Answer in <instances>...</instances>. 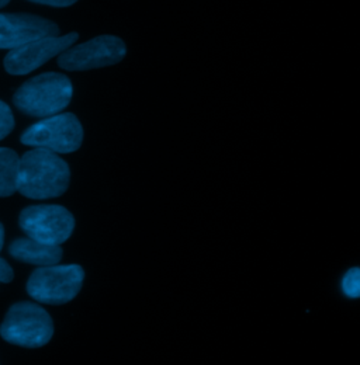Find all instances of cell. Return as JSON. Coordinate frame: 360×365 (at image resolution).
<instances>
[{"mask_svg":"<svg viewBox=\"0 0 360 365\" xmlns=\"http://www.w3.org/2000/svg\"><path fill=\"white\" fill-rule=\"evenodd\" d=\"M69 182L68 163L51 150L34 148L20 158L17 191L27 198H56L68 190Z\"/></svg>","mask_w":360,"mask_h":365,"instance_id":"6da1fadb","label":"cell"},{"mask_svg":"<svg viewBox=\"0 0 360 365\" xmlns=\"http://www.w3.org/2000/svg\"><path fill=\"white\" fill-rule=\"evenodd\" d=\"M72 94V82L65 75L46 72L20 86L13 96V103L27 115L46 118L65 110Z\"/></svg>","mask_w":360,"mask_h":365,"instance_id":"7a4b0ae2","label":"cell"},{"mask_svg":"<svg viewBox=\"0 0 360 365\" xmlns=\"http://www.w3.org/2000/svg\"><path fill=\"white\" fill-rule=\"evenodd\" d=\"M0 336L10 344L26 349L43 347L54 336V322L37 304H14L0 326Z\"/></svg>","mask_w":360,"mask_h":365,"instance_id":"3957f363","label":"cell"},{"mask_svg":"<svg viewBox=\"0 0 360 365\" xmlns=\"http://www.w3.org/2000/svg\"><path fill=\"white\" fill-rule=\"evenodd\" d=\"M84 281L85 272L78 264L46 266L31 274L27 282V292L37 302L64 305L76 298Z\"/></svg>","mask_w":360,"mask_h":365,"instance_id":"277c9868","label":"cell"},{"mask_svg":"<svg viewBox=\"0 0 360 365\" xmlns=\"http://www.w3.org/2000/svg\"><path fill=\"white\" fill-rule=\"evenodd\" d=\"M20 140L54 153H72L82 146L84 128L75 114L62 113L36 123L23 133Z\"/></svg>","mask_w":360,"mask_h":365,"instance_id":"5b68a950","label":"cell"},{"mask_svg":"<svg viewBox=\"0 0 360 365\" xmlns=\"http://www.w3.org/2000/svg\"><path fill=\"white\" fill-rule=\"evenodd\" d=\"M19 224L27 237L61 246L72 236L75 218L61 205H31L21 211Z\"/></svg>","mask_w":360,"mask_h":365,"instance_id":"8992f818","label":"cell"},{"mask_svg":"<svg viewBox=\"0 0 360 365\" xmlns=\"http://www.w3.org/2000/svg\"><path fill=\"white\" fill-rule=\"evenodd\" d=\"M127 46L116 36H100L76 46H71L58 56V65L66 71H89L116 65L124 59Z\"/></svg>","mask_w":360,"mask_h":365,"instance_id":"52a82bcc","label":"cell"},{"mask_svg":"<svg viewBox=\"0 0 360 365\" xmlns=\"http://www.w3.org/2000/svg\"><path fill=\"white\" fill-rule=\"evenodd\" d=\"M78 38L79 36L76 33H69L62 37H45L19 46L6 55L4 68L10 75H27L71 48Z\"/></svg>","mask_w":360,"mask_h":365,"instance_id":"ba28073f","label":"cell"},{"mask_svg":"<svg viewBox=\"0 0 360 365\" xmlns=\"http://www.w3.org/2000/svg\"><path fill=\"white\" fill-rule=\"evenodd\" d=\"M59 27L27 13H0V49H16L45 37H58Z\"/></svg>","mask_w":360,"mask_h":365,"instance_id":"9c48e42d","label":"cell"},{"mask_svg":"<svg viewBox=\"0 0 360 365\" xmlns=\"http://www.w3.org/2000/svg\"><path fill=\"white\" fill-rule=\"evenodd\" d=\"M9 253L13 259L39 267L55 266L62 260L61 246L46 245L31 237H20L10 243Z\"/></svg>","mask_w":360,"mask_h":365,"instance_id":"30bf717a","label":"cell"},{"mask_svg":"<svg viewBox=\"0 0 360 365\" xmlns=\"http://www.w3.org/2000/svg\"><path fill=\"white\" fill-rule=\"evenodd\" d=\"M20 158L13 149L0 148V197H10L17 191Z\"/></svg>","mask_w":360,"mask_h":365,"instance_id":"8fae6325","label":"cell"},{"mask_svg":"<svg viewBox=\"0 0 360 365\" xmlns=\"http://www.w3.org/2000/svg\"><path fill=\"white\" fill-rule=\"evenodd\" d=\"M342 291L348 298L358 299L360 295V272L358 267L351 269L342 279Z\"/></svg>","mask_w":360,"mask_h":365,"instance_id":"7c38bea8","label":"cell"},{"mask_svg":"<svg viewBox=\"0 0 360 365\" xmlns=\"http://www.w3.org/2000/svg\"><path fill=\"white\" fill-rule=\"evenodd\" d=\"M14 128V117L10 107L0 100V140L7 137Z\"/></svg>","mask_w":360,"mask_h":365,"instance_id":"4fadbf2b","label":"cell"},{"mask_svg":"<svg viewBox=\"0 0 360 365\" xmlns=\"http://www.w3.org/2000/svg\"><path fill=\"white\" fill-rule=\"evenodd\" d=\"M13 277H14L13 269L6 263V260L0 259V282H3V284L11 282Z\"/></svg>","mask_w":360,"mask_h":365,"instance_id":"5bb4252c","label":"cell"},{"mask_svg":"<svg viewBox=\"0 0 360 365\" xmlns=\"http://www.w3.org/2000/svg\"><path fill=\"white\" fill-rule=\"evenodd\" d=\"M30 1L46 4V6H54V7H68V6L75 4L78 0H30Z\"/></svg>","mask_w":360,"mask_h":365,"instance_id":"9a60e30c","label":"cell"},{"mask_svg":"<svg viewBox=\"0 0 360 365\" xmlns=\"http://www.w3.org/2000/svg\"><path fill=\"white\" fill-rule=\"evenodd\" d=\"M3 243H4V228H3V225L0 222V252L3 249Z\"/></svg>","mask_w":360,"mask_h":365,"instance_id":"2e32d148","label":"cell"},{"mask_svg":"<svg viewBox=\"0 0 360 365\" xmlns=\"http://www.w3.org/2000/svg\"><path fill=\"white\" fill-rule=\"evenodd\" d=\"M9 1H10V0H0V9H1V7H4Z\"/></svg>","mask_w":360,"mask_h":365,"instance_id":"e0dca14e","label":"cell"}]
</instances>
